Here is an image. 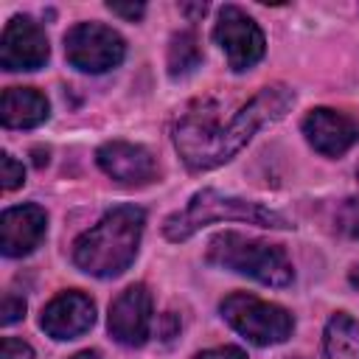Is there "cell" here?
<instances>
[{
  "label": "cell",
  "instance_id": "cell-19",
  "mask_svg": "<svg viewBox=\"0 0 359 359\" xmlns=\"http://www.w3.org/2000/svg\"><path fill=\"white\" fill-rule=\"evenodd\" d=\"M20 317H25V300L17 297V294H6L3 297V306H0V323L3 325H11Z\"/></svg>",
  "mask_w": 359,
  "mask_h": 359
},
{
  "label": "cell",
  "instance_id": "cell-7",
  "mask_svg": "<svg viewBox=\"0 0 359 359\" xmlns=\"http://www.w3.org/2000/svg\"><path fill=\"white\" fill-rule=\"evenodd\" d=\"M213 39L219 42V48L227 56L230 70L241 73L252 65H258L264 59L266 50V39L264 31L258 28V22L241 11L238 6H224L219 11V22L213 28Z\"/></svg>",
  "mask_w": 359,
  "mask_h": 359
},
{
  "label": "cell",
  "instance_id": "cell-8",
  "mask_svg": "<svg viewBox=\"0 0 359 359\" xmlns=\"http://www.w3.org/2000/svg\"><path fill=\"white\" fill-rule=\"evenodd\" d=\"M151 328V294L143 283L126 286L109 306V334L115 342L137 348L146 342Z\"/></svg>",
  "mask_w": 359,
  "mask_h": 359
},
{
  "label": "cell",
  "instance_id": "cell-12",
  "mask_svg": "<svg viewBox=\"0 0 359 359\" xmlns=\"http://www.w3.org/2000/svg\"><path fill=\"white\" fill-rule=\"evenodd\" d=\"M95 323V303L81 292H62L56 294L39 317V325L53 339H76L90 331Z\"/></svg>",
  "mask_w": 359,
  "mask_h": 359
},
{
  "label": "cell",
  "instance_id": "cell-5",
  "mask_svg": "<svg viewBox=\"0 0 359 359\" xmlns=\"http://www.w3.org/2000/svg\"><path fill=\"white\" fill-rule=\"evenodd\" d=\"M219 309H222V317L241 337H247L252 345L286 342L292 337V328H294V320L286 309H280L275 303H266V300H258L247 292L227 294Z\"/></svg>",
  "mask_w": 359,
  "mask_h": 359
},
{
  "label": "cell",
  "instance_id": "cell-25",
  "mask_svg": "<svg viewBox=\"0 0 359 359\" xmlns=\"http://www.w3.org/2000/svg\"><path fill=\"white\" fill-rule=\"evenodd\" d=\"M356 180H359V168H356Z\"/></svg>",
  "mask_w": 359,
  "mask_h": 359
},
{
  "label": "cell",
  "instance_id": "cell-14",
  "mask_svg": "<svg viewBox=\"0 0 359 359\" xmlns=\"http://www.w3.org/2000/svg\"><path fill=\"white\" fill-rule=\"evenodd\" d=\"M0 121L8 129H34L48 121V98L34 87H8L0 98Z\"/></svg>",
  "mask_w": 359,
  "mask_h": 359
},
{
  "label": "cell",
  "instance_id": "cell-20",
  "mask_svg": "<svg viewBox=\"0 0 359 359\" xmlns=\"http://www.w3.org/2000/svg\"><path fill=\"white\" fill-rule=\"evenodd\" d=\"M0 359H34V351L22 339L3 337V342H0Z\"/></svg>",
  "mask_w": 359,
  "mask_h": 359
},
{
  "label": "cell",
  "instance_id": "cell-21",
  "mask_svg": "<svg viewBox=\"0 0 359 359\" xmlns=\"http://www.w3.org/2000/svg\"><path fill=\"white\" fill-rule=\"evenodd\" d=\"M196 359H247V353L236 345H222V348H210V351H202Z\"/></svg>",
  "mask_w": 359,
  "mask_h": 359
},
{
  "label": "cell",
  "instance_id": "cell-4",
  "mask_svg": "<svg viewBox=\"0 0 359 359\" xmlns=\"http://www.w3.org/2000/svg\"><path fill=\"white\" fill-rule=\"evenodd\" d=\"M208 264L247 275L264 286H286L294 278L289 255L278 244L244 238L233 230L219 233L208 244Z\"/></svg>",
  "mask_w": 359,
  "mask_h": 359
},
{
  "label": "cell",
  "instance_id": "cell-15",
  "mask_svg": "<svg viewBox=\"0 0 359 359\" xmlns=\"http://www.w3.org/2000/svg\"><path fill=\"white\" fill-rule=\"evenodd\" d=\"M325 359H359V323L348 314H334L325 325Z\"/></svg>",
  "mask_w": 359,
  "mask_h": 359
},
{
  "label": "cell",
  "instance_id": "cell-1",
  "mask_svg": "<svg viewBox=\"0 0 359 359\" xmlns=\"http://www.w3.org/2000/svg\"><path fill=\"white\" fill-rule=\"evenodd\" d=\"M292 104L294 93L286 84H269L258 90V95L247 107H241L227 126H222L213 112H188L174 129V146L188 168L210 171L233 160L261 126L280 121Z\"/></svg>",
  "mask_w": 359,
  "mask_h": 359
},
{
  "label": "cell",
  "instance_id": "cell-6",
  "mask_svg": "<svg viewBox=\"0 0 359 359\" xmlns=\"http://www.w3.org/2000/svg\"><path fill=\"white\" fill-rule=\"evenodd\" d=\"M126 45L118 31L101 22H79L65 34V56L84 73H104L123 62Z\"/></svg>",
  "mask_w": 359,
  "mask_h": 359
},
{
  "label": "cell",
  "instance_id": "cell-2",
  "mask_svg": "<svg viewBox=\"0 0 359 359\" xmlns=\"http://www.w3.org/2000/svg\"><path fill=\"white\" fill-rule=\"evenodd\" d=\"M146 213L135 205L112 208L95 227L81 233L73 244V261L81 272L95 278H118L137 255Z\"/></svg>",
  "mask_w": 359,
  "mask_h": 359
},
{
  "label": "cell",
  "instance_id": "cell-23",
  "mask_svg": "<svg viewBox=\"0 0 359 359\" xmlns=\"http://www.w3.org/2000/svg\"><path fill=\"white\" fill-rule=\"evenodd\" d=\"M73 359H101V353H98V351H81V353H76Z\"/></svg>",
  "mask_w": 359,
  "mask_h": 359
},
{
  "label": "cell",
  "instance_id": "cell-10",
  "mask_svg": "<svg viewBox=\"0 0 359 359\" xmlns=\"http://www.w3.org/2000/svg\"><path fill=\"white\" fill-rule=\"evenodd\" d=\"M48 53L45 31L31 17L8 20L0 39V65L6 70H36L48 62Z\"/></svg>",
  "mask_w": 359,
  "mask_h": 359
},
{
  "label": "cell",
  "instance_id": "cell-3",
  "mask_svg": "<svg viewBox=\"0 0 359 359\" xmlns=\"http://www.w3.org/2000/svg\"><path fill=\"white\" fill-rule=\"evenodd\" d=\"M210 222H247V224L272 227V230H289L292 227L289 219H283L280 213H275L258 202L224 196L213 188H205V191H196L182 210H177L165 219L163 233L168 241H185Z\"/></svg>",
  "mask_w": 359,
  "mask_h": 359
},
{
  "label": "cell",
  "instance_id": "cell-22",
  "mask_svg": "<svg viewBox=\"0 0 359 359\" xmlns=\"http://www.w3.org/2000/svg\"><path fill=\"white\" fill-rule=\"evenodd\" d=\"M107 8L112 14H118V17H126V20H140L143 11H146L143 3H129V6H123V3H107Z\"/></svg>",
  "mask_w": 359,
  "mask_h": 359
},
{
  "label": "cell",
  "instance_id": "cell-9",
  "mask_svg": "<svg viewBox=\"0 0 359 359\" xmlns=\"http://www.w3.org/2000/svg\"><path fill=\"white\" fill-rule=\"evenodd\" d=\"M95 160L107 177H112L115 182L129 185V188H143V185L154 182L160 174L157 160L151 157L149 149L135 146V143H123V140L104 143L95 151Z\"/></svg>",
  "mask_w": 359,
  "mask_h": 359
},
{
  "label": "cell",
  "instance_id": "cell-13",
  "mask_svg": "<svg viewBox=\"0 0 359 359\" xmlns=\"http://www.w3.org/2000/svg\"><path fill=\"white\" fill-rule=\"evenodd\" d=\"M48 230V216L39 205H17L0 216V250L8 258L34 252Z\"/></svg>",
  "mask_w": 359,
  "mask_h": 359
},
{
  "label": "cell",
  "instance_id": "cell-17",
  "mask_svg": "<svg viewBox=\"0 0 359 359\" xmlns=\"http://www.w3.org/2000/svg\"><path fill=\"white\" fill-rule=\"evenodd\" d=\"M0 182H3V191H14L25 182L22 163H17L11 154H0Z\"/></svg>",
  "mask_w": 359,
  "mask_h": 359
},
{
  "label": "cell",
  "instance_id": "cell-18",
  "mask_svg": "<svg viewBox=\"0 0 359 359\" xmlns=\"http://www.w3.org/2000/svg\"><path fill=\"white\" fill-rule=\"evenodd\" d=\"M337 222H339V230L359 238V199H345L339 213H337Z\"/></svg>",
  "mask_w": 359,
  "mask_h": 359
},
{
  "label": "cell",
  "instance_id": "cell-16",
  "mask_svg": "<svg viewBox=\"0 0 359 359\" xmlns=\"http://www.w3.org/2000/svg\"><path fill=\"white\" fill-rule=\"evenodd\" d=\"M202 62V53H199V45H196V36L191 31H180L171 36V45H168V73L177 79V76H185L191 73L196 65Z\"/></svg>",
  "mask_w": 359,
  "mask_h": 359
},
{
  "label": "cell",
  "instance_id": "cell-24",
  "mask_svg": "<svg viewBox=\"0 0 359 359\" xmlns=\"http://www.w3.org/2000/svg\"><path fill=\"white\" fill-rule=\"evenodd\" d=\"M356 269H359V266H356ZM351 280H353V283L359 286V272H353V278H351Z\"/></svg>",
  "mask_w": 359,
  "mask_h": 359
},
{
  "label": "cell",
  "instance_id": "cell-11",
  "mask_svg": "<svg viewBox=\"0 0 359 359\" xmlns=\"http://www.w3.org/2000/svg\"><path fill=\"white\" fill-rule=\"evenodd\" d=\"M303 135L320 154L339 157L359 140V123L345 112L317 107L303 118Z\"/></svg>",
  "mask_w": 359,
  "mask_h": 359
}]
</instances>
